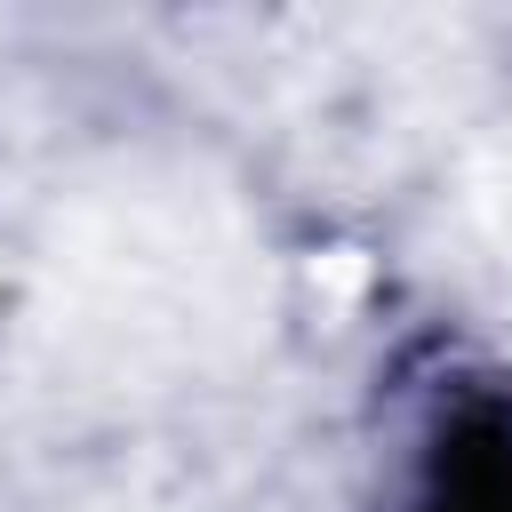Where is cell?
<instances>
[{
  "mask_svg": "<svg viewBox=\"0 0 512 512\" xmlns=\"http://www.w3.org/2000/svg\"><path fill=\"white\" fill-rule=\"evenodd\" d=\"M440 512H512V432L504 424H480L448 448Z\"/></svg>",
  "mask_w": 512,
  "mask_h": 512,
  "instance_id": "obj_1",
  "label": "cell"
}]
</instances>
